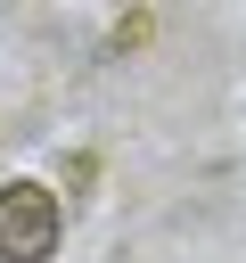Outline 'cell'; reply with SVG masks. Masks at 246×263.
Segmentation results:
<instances>
[{
  "label": "cell",
  "mask_w": 246,
  "mask_h": 263,
  "mask_svg": "<svg viewBox=\"0 0 246 263\" xmlns=\"http://www.w3.org/2000/svg\"><path fill=\"white\" fill-rule=\"evenodd\" d=\"M66 238V214L49 197V181H8L0 189V263H49Z\"/></svg>",
  "instance_id": "obj_1"
}]
</instances>
